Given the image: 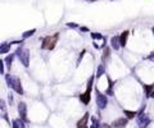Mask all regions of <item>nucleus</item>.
I'll list each match as a JSON object with an SVG mask.
<instances>
[{"instance_id":"2","label":"nucleus","mask_w":154,"mask_h":128,"mask_svg":"<svg viewBox=\"0 0 154 128\" xmlns=\"http://www.w3.org/2000/svg\"><path fill=\"white\" fill-rule=\"evenodd\" d=\"M58 40H59V32H55L54 35L45 36L41 40V49L42 50H49V51H51V50L55 48V45L58 44Z\"/></svg>"},{"instance_id":"24","label":"nucleus","mask_w":154,"mask_h":128,"mask_svg":"<svg viewBox=\"0 0 154 128\" xmlns=\"http://www.w3.org/2000/svg\"><path fill=\"white\" fill-rule=\"evenodd\" d=\"M0 74H5V64L3 60L0 62Z\"/></svg>"},{"instance_id":"11","label":"nucleus","mask_w":154,"mask_h":128,"mask_svg":"<svg viewBox=\"0 0 154 128\" xmlns=\"http://www.w3.org/2000/svg\"><path fill=\"white\" fill-rule=\"evenodd\" d=\"M12 126L13 128H26V122L22 121L21 118H16L12 121Z\"/></svg>"},{"instance_id":"27","label":"nucleus","mask_w":154,"mask_h":128,"mask_svg":"<svg viewBox=\"0 0 154 128\" xmlns=\"http://www.w3.org/2000/svg\"><path fill=\"white\" fill-rule=\"evenodd\" d=\"M80 31L81 32H89V28L87 27H80Z\"/></svg>"},{"instance_id":"14","label":"nucleus","mask_w":154,"mask_h":128,"mask_svg":"<svg viewBox=\"0 0 154 128\" xmlns=\"http://www.w3.org/2000/svg\"><path fill=\"white\" fill-rule=\"evenodd\" d=\"M107 78H108V83H109V86H108V88L105 90V95H108V96H113V95H114V91H113V85H114V82L112 81V78H110L109 76H107Z\"/></svg>"},{"instance_id":"25","label":"nucleus","mask_w":154,"mask_h":128,"mask_svg":"<svg viewBox=\"0 0 154 128\" xmlns=\"http://www.w3.org/2000/svg\"><path fill=\"white\" fill-rule=\"evenodd\" d=\"M85 53H86V50H82L81 51V54H80V57H78V59H77V65L80 64V62H81V59L84 58V55H85Z\"/></svg>"},{"instance_id":"1","label":"nucleus","mask_w":154,"mask_h":128,"mask_svg":"<svg viewBox=\"0 0 154 128\" xmlns=\"http://www.w3.org/2000/svg\"><path fill=\"white\" fill-rule=\"evenodd\" d=\"M5 82H7V86L12 88L13 91L18 95H24V90H23V86H22V82L18 77L16 76H12L10 73H7L5 74Z\"/></svg>"},{"instance_id":"16","label":"nucleus","mask_w":154,"mask_h":128,"mask_svg":"<svg viewBox=\"0 0 154 128\" xmlns=\"http://www.w3.org/2000/svg\"><path fill=\"white\" fill-rule=\"evenodd\" d=\"M105 73V64L101 63L99 64V67H98V71H96V74H95V78H100V77Z\"/></svg>"},{"instance_id":"28","label":"nucleus","mask_w":154,"mask_h":128,"mask_svg":"<svg viewBox=\"0 0 154 128\" xmlns=\"http://www.w3.org/2000/svg\"><path fill=\"white\" fill-rule=\"evenodd\" d=\"M148 59H152V60H154V53L150 55V57H148Z\"/></svg>"},{"instance_id":"19","label":"nucleus","mask_w":154,"mask_h":128,"mask_svg":"<svg viewBox=\"0 0 154 128\" xmlns=\"http://www.w3.org/2000/svg\"><path fill=\"white\" fill-rule=\"evenodd\" d=\"M109 57H110V49L109 48H104V53H103V55H101L103 63H104L107 59H109Z\"/></svg>"},{"instance_id":"4","label":"nucleus","mask_w":154,"mask_h":128,"mask_svg":"<svg viewBox=\"0 0 154 128\" xmlns=\"http://www.w3.org/2000/svg\"><path fill=\"white\" fill-rule=\"evenodd\" d=\"M95 100H96V105L99 109H105L108 105V97L105 93H101L99 90H95Z\"/></svg>"},{"instance_id":"5","label":"nucleus","mask_w":154,"mask_h":128,"mask_svg":"<svg viewBox=\"0 0 154 128\" xmlns=\"http://www.w3.org/2000/svg\"><path fill=\"white\" fill-rule=\"evenodd\" d=\"M17 109H18L19 118L27 123V122H28V117H27V104H26L24 101H19L18 105H17Z\"/></svg>"},{"instance_id":"29","label":"nucleus","mask_w":154,"mask_h":128,"mask_svg":"<svg viewBox=\"0 0 154 128\" xmlns=\"http://www.w3.org/2000/svg\"><path fill=\"white\" fill-rule=\"evenodd\" d=\"M149 97H153V99H154V91H152V92H150V95H149Z\"/></svg>"},{"instance_id":"17","label":"nucleus","mask_w":154,"mask_h":128,"mask_svg":"<svg viewBox=\"0 0 154 128\" xmlns=\"http://www.w3.org/2000/svg\"><path fill=\"white\" fill-rule=\"evenodd\" d=\"M35 33H36V28H32V29H28V31H24L22 33V40H26V38L33 36Z\"/></svg>"},{"instance_id":"15","label":"nucleus","mask_w":154,"mask_h":128,"mask_svg":"<svg viewBox=\"0 0 154 128\" xmlns=\"http://www.w3.org/2000/svg\"><path fill=\"white\" fill-rule=\"evenodd\" d=\"M110 46H112L113 50H118L121 48V45H119V36H113L110 38Z\"/></svg>"},{"instance_id":"20","label":"nucleus","mask_w":154,"mask_h":128,"mask_svg":"<svg viewBox=\"0 0 154 128\" xmlns=\"http://www.w3.org/2000/svg\"><path fill=\"white\" fill-rule=\"evenodd\" d=\"M123 113H125L127 119H134L138 115V112H131V110H123Z\"/></svg>"},{"instance_id":"13","label":"nucleus","mask_w":154,"mask_h":128,"mask_svg":"<svg viewBox=\"0 0 154 128\" xmlns=\"http://www.w3.org/2000/svg\"><path fill=\"white\" fill-rule=\"evenodd\" d=\"M128 31H123L121 35H119V45H121V48H125L126 44H127V37H128Z\"/></svg>"},{"instance_id":"7","label":"nucleus","mask_w":154,"mask_h":128,"mask_svg":"<svg viewBox=\"0 0 154 128\" xmlns=\"http://www.w3.org/2000/svg\"><path fill=\"white\" fill-rule=\"evenodd\" d=\"M17 58H18L19 62L23 64V67H26V68L30 67V50L28 49L24 48L22 51H21V54Z\"/></svg>"},{"instance_id":"21","label":"nucleus","mask_w":154,"mask_h":128,"mask_svg":"<svg viewBox=\"0 0 154 128\" xmlns=\"http://www.w3.org/2000/svg\"><path fill=\"white\" fill-rule=\"evenodd\" d=\"M0 110L3 112V114H7V102L4 99H0Z\"/></svg>"},{"instance_id":"31","label":"nucleus","mask_w":154,"mask_h":128,"mask_svg":"<svg viewBox=\"0 0 154 128\" xmlns=\"http://www.w3.org/2000/svg\"><path fill=\"white\" fill-rule=\"evenodd\" d=\"M152 31H153V33H154V27H153V28H152Z\"/></svg>"},{"instance_id":"8","label":"nucleus","mask_w":154,"mask_h":128,"mask_svg":"<svg viewBox=\"0 0 154 128\" xmlns=\"http://www.w3.org/2000/svg\"><path fill=\"white\" fill-rule=\"evenodd\" d=\"M128 123V119L127 118H118L112 123V127L113 128H125Z\"/></svg>"},{"instance_id":"22","label":"nucleus","mask_w":154,"mask_h":128,"mask_svg":"<svg viewBox=\"0 0 154 128\" xmlns=\"http://www.w3.org/2000/svg\"><path fill=\"white\" fill-rule=\"evenodd\" d=\"M90 36H91V38H94V40H104L103 35L99 32H93V33H90Z\"/></svg>"},{"instance_id":"32","label":"nucleus","mask_w":154,"mask_h":128,"mask_svg":"<svg viewBox=\"0 0 154 128\" xmlns=\"http://www.w3.org/2000/svg\"><path fill=\"white\" fill-rule=\"evenodd\" d=\"M0 62H1V59H0Z\"/></svg>"},{"instance_id":"9","label":"nucleus","mask_w":154,"mask_h":128,"mask_svg":"<svg viewBox=\"0 0 154 128\" xmlns=\"http://www.w3.org/2000/svg\"><path fill=\"white\" fill-rule=\"evenodd\" d=\"M89 118H90V113L86 112L84 115H82V118L80 119L78 122H77V128H85V127H87V121H89Z\"/></svg>"},{"instance_id":"6","label":"nucleus","mask_w":154,"mask_h":128,"mask_svg":"<svg viewBox=\"0 0 154 128\" xmlns=\"http://www.w3.org/2000/svg\"><path fill=\"white\" fill-rule=\"evenodd\" d=\"M136 122H138V126L140 128H147L149 126V123H150V118H149L148 114L140 113V114H138V117H136Z\"/></svg>"},{"instance_id":"23","label":"nucleus","mask_w":154,"mask_h":128,"mask_svg":"<svg viewBox=\"0 0 154 128\" xmlns=\"http://www.w3.org/2000/svg\"><path fill=\"white\" fill-rule=\"evenodd\" d=\"M8 104H9V106L14 105V97H13L12 93H9V95H8Z\"/></svg>"},{"instance_id":"3","label":"nucleus","mask_w":154,"mask_h":128,"mask_svg":"<svg viewBox=\"0 0 154 128\" xmlns=\"http://www.w3.org/2000/svg\"><path fill=\"white\" fill-rule=\"evenodd\" d=\"M94 81H95V76H91V77H90V78L87 79L86 90H85V92H82V93L80 95V101L82 102L84 105H89L90 101H91V91H93Z\"/></svg>"},{"instance_id":"12","label":"nucleus","mask_w":154,"mask_h":128,"mask_svg":"<svg viewBox=\"0 0 154 128\" xmlns=\"http://www.w3.org/2000/svg\"><path fill=\"white\" fill-rule=\"evenodd\" d=\"M10 48H12L10 42H3V44H0V54L10 53Z\"/></svg>"},{"instance_id":"33","label":"nucleus","mask_w":154,"mask_h":128,"mask_svg":"<svg viewBox=\"0 0 154 128\" xmlns=\"http://www.w3.org/2000/svg\"><path fill=\"white\" fill-rule=\"evenodd\" d=\"M138 128H140V127H138Z\"/></svg>"},{"instance_id":"26","label":"nucleus","mask_w":154,"mask_h":128,"mask_svg":"<svg viewBox=\"0 0 154 128\" xmlns=\"http://www.w3.org/2000/svg\"><path fill=\"white\" fill-rule=\"evenodd\" d=\"M68 27H72V28H78V24L77 23H67Z\"/></svg>"},{"instance_id":"10","label":"nucleus","mask_w":154,"mask_h":128,"mask_svg":"<svg viewBox=\"0 0 154 128\" xmlns=\"http://www.w3.org/2000/svg\"><path fill=\"white\" fill-rule=\"evenodd\" d=\"M14 58H16V54L13 53V54H8L5 57V59L3 60L8 69H10V68H12V64H13V62H14Z\"/></svg>"},{"instance_id":"18","label":"nucleus","mask_w":154,"mask_h":128,"mask_svg":"<svg viewBox=\"0 0 154 128\" xmlns=\"http://www.w3.org/2000/svg\"><path fill=\"white\" fill-rule=\"evenodd\" d=\"M154 90V83L153 85H144V91H145V95H147V97H149V95H150V92Z\"/></svg>"},{"instance_id":"30","label":"nucleus","mask_w":154,"mask_h":128,"mask_svg":"<svg viewBox=\"0 0 154 128\" xmlns=\"http://www.w3.org/2000/svg\"><path fill=\"white\" fill-rule=\"evenodd\" d=\"M90 128H95V126H94V123H93L91 126H90Z\"/></svg>"}]
</instances>
